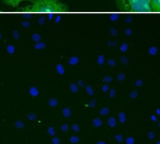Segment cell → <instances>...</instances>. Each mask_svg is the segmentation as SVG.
Masks as SVG:
<instances>
[{"instance_id":"7c38bea8","label":"cell","mask_w":160,"mask_h":144,"mask_svg":"<svg viewBox=\"0 0 160 144\" xmlns=\"http://www.w3.org/2000/svg\"><path fill=\"white\" fill-rule=\"evenodd\" d=\"M114 138H115V140H116L118 143H122V140H123V137H122V134H117V135H115V136H114Z\"/></svg>"},{"instance_id":"d6986e66","label":"cell","mask_w":160,"mask_h":144,"mask_svg":"<svg viewBox=\"0 0 160 144\" xmlns=\"http://www.w3.org/2000/svg\"><path fill=\"white\" fill-rule=\"evenodd\" d=\"M28 119L30 120V121H35L37 119V117H36V115L34 113H30V114L28 115Z\"/></svg>"},{"instance_id":"603a6c76","label":"cell","mask_w":160,"mask_h":144,"mask_svg":"<svg viewBox=\"0 0 160 144\" xmlns=\"http://www.w3.org/2000/svg\"><path fill=\"white\" fill-rule=\"evenodd\" d=\"M86 90H87V92H88V93H89L90 95H92V94H93V91H92V89L91 86H88Z\"/></svg>"},{"instance_id":"2e32d148","label":"cell","mask_w":160,"mask_h":144,"mask_svg":"<svg viewBox=\"0 0 160 144\" xmlns=\"http://www.w3.org/2000/svg\"><path fill=\"white\" fill-rule=\"evenodd\" d=\"M58 102L57 99H53V98H52V99L49 100V106H50V107H56V106L58 105Z\"/></svg>"},{"instance_id":"52a82bcc","label":"cell","mask_w":160,"mask_h":144,"mask_svg":"<svg viewBox=\"0 0 160 144\" xmlns=\"http://www.w3.org/2000/svg\"><path fill=\"white\" fill-rule=\"evenodd\" d=\"M29 93H30L32 96H38V95H39V91H38V89H37V88H35V87H31V88H30V90H29Z\"/></svg>"},{"instance_id":"f1b7e54d","label":"cell","mask_w":160,"mask_h":144,"mask_svg":"<svg viewBox=\"0 0 160 144\" xmlns=\"http://www.w3.org/2000/svg\"><path fill=\"white\" fill-rule=\"evenodd\" d=\"M108 90V86H107V85H105L104 87H103V92H107Z\"/></svg>"},{"instance_id":"8992f818","label":"cell","mask_w":160,"mask_h":144,"mask_svg":"<svg viewBox=\"0 0 160 144\" xmlns=\"http://www.w3.org/2000/svg\"><path fill=\"white\" fill-rule=\"evenodd\" d=\"M108 126H109V127H111V128L115 127V126H116V124H117L116 119H115L114 117H110V118L108 120Z\"/></svg>"},{"instance_id":"ba28073f","label":"cell","mask_w":160,"mask_h":144,"mask_svg":"<svg viewBox=\"0 0 160 144\" xmlns=\"http://www.w3.org/2000/svg\"><path fill=\"white\" fill-rule=\"evenodd\" d=\"M119 121L121 123H124L126 122V116L123 112H120L119 113Z\"/></svg>"},{"instance_id":"277c9868","label":"cell","mask_w":160,"mask_h":144,"mask_svg":"<svg viewBox=\"0 0 160 144\" xmlns=\"http://www.w3.org/2000/svg\"><path fill=\"white\" fill-rule=\"evenodd\" d=\"M23 1H32V0H3L4 4H6L10 7H13V8L18 6Z\"/></svg>"},{"instance_id":"8fae6325","label":"cell","mask_w":160,"mask_h":144,"mask_svg":"<svg viewBox=\"0 0 160 144\" xmlns=\"http://www.w3.org/2000/svg\"><path fill=\"white\" fill-rule=\"evenodd\" d=\"M62 113H63V116H64L65 118H69V117H71V110H70V108H68V107L63 108Z\"/></svg>"},{"instance_id":"4fadbf2b","label":"cell","mask_w":160,"mask_h":144,"mask_svg":"<svg viewBox=\"0 0 160 144\" xmlns=\"http://www.w3.org/2000/svg\"><path fill=\"white\" fill-rule=\"evenodd\" d=\"M135 138L133 137H126V139H125V143L126 144H135Z\"/></svg>"},{"instance_id":"9a60e30c","label":"cell","mask_w":160,"mask_h":144,"mask_svg":"<svg viewBox=\"0 0 160 144\" xmlns=\"http://www.w3.org/2000/svg\"><path fill=\"white\" fill-rule=\"evenodd\" d=\"M47 132H48V134H49L51 137H54V136L56 135V131H55V129H54L52 126L48 127V129H47Z\"/></svg>"},{"instance_id":"e575fe53","label":"cell","mask_w":160,"mask_h":144,"mask_svg":"<svg viewBox=\"0 0 160 144\" xmlns=\"http://www.w3.org/2000/svg\"><path fill=\"white\" fill-rule=\"evenodd\" d=\"M156 144H160V140H158V141L156 142Z\"/></svg>"},{"instance_id":"d590c367","label":"cell","mask_w":160,"mask_h":144,"mask_svg":"<svg viewBox=\"0 0 160 144\" xmlns=\"http://www.w3.org/2000/svg\"><path fill=\"white\" fill-rule=\"evenodd\" d=\"M158 127H159V128H160V122H158Z\"/></svg>"},{"instance_id":"7a4b0ae2","label":"cell","mask_w":160,"mask_h":144,"mask_svg":"<svg viewBox=\"0 0 160 144\" xmlns=\"http://www.w3.org/2000/svg\"><path fill=\"white\" fill-rule=\"evenodd\" d=\"M119 10L127 12H151L150 0H114Z\"/></svg>"},{"instance_id":"5bb4252c","label":"cell","mask_w":160,"mask_h":144,"mask_svg":"<svg viewBox=\"0 0 160 144\" xmlns=\"http://www.w3.org/2000/svg\"><path fill=\"white\" fill-rule=\"evenodd\" d=\"M147 137H148V138L151 139V140L154 139V138H155V133H154V131H149Z\"/></svg>"},{"instance_id":"83f0119b","label":"cell","mask_w":160,"mask_h":144,"mask_svg":"<svg viewBox=\"0 0 160 144\" xmlns=\"http://www.w3.org/2000/svg\"><path fill=\"white\" fill-rule=\"evenodd\" d=\"M124 79V76L123 75H120L119 76V80L121 81V80H123Z\"/></svg>"},{"instance_id":"d6a6232c","label":"cell","mask_w":160,"mask_h":144,"mask_svg":"<svg viewBox=\"0 0 160 144\" xmlns=\"http://www.w3.org/2000/svg\"><path fill=\"white\" fill-rule=\"evenodd\" d=\"M156 114L160 116V109H157V110H156Z\"/></svg>"},{"instance_id":"484cf974","label":"cell","mask_w":160,"mask_h":144,"mask_svg":"<svg viewBox=\"0 0 160 144\" xmlns=\"http://www.w3.org/2000/svg\"><path fill=\"white\" fill-rule=\"evenodd\" d=\"M115 95V90H111L110 91V94H109V96L110 97H113Z\"/></svg>"},{"instance_id":"30bf717a","label":"cell","mask_w":160,"mask_h":144,"mask_svg":"<svg viewBox=\"0 0 160 144\" xmlns=\"http://www.w3.org/2000/svg\"><path fill=\"white\" fill-rule=\"evenodd\" d=\"M109 108L108 107H103V108H101L100 109V111H99V114L100 115H103V116H106V115H108V113H109Z\"/></svg>"},{"instance_id":"e0dca14e","label":"cell","mask_w":160,"mask_h":144,"mask_svg":"<svg viewBox=\"0 0 160 144\" xmlns=\"http://www.w3.org/2000/svg\"><path fill=\"white\" fill-rule=\"evenodd\" d=\"M60 130L62 131V132H64V133H66L68 130H69V125L67 124V123H63L61 126H60Z\"/></svg>"},{"instance_id":"4dcf8cb0","label":"cell","mask_w":160,"mask_h":144,"mask_svg":"<svg viewBox=\"0 0 160 144\" xmlns=\"http://www.w3.org/2000/svg\"><path fill=\"white\" fill-rule=\"evenodd\" d=\"M96 144H107V143H106L105 141H103V140H100V141H98Z\"/></svg>"},{"instance_id":"7402d4cb","label":"cell","mask_w":160,"mask_h":144,"mask_svg":"<svg viewBox=\"0 0 160 144\" xmlns=\"http://www.w3.org/2000/svg\"><path fill=\"white\" fill-rule=\"evenodd\" d=\"M71 91H72V92H77V87H76V85L71 84Z\"/></svg>"},{"instance_id":"5b68a950","label":"cell","mask_w":160,"mask_h":144,"mask_svg":"<svg viewBox=\"0 0 160 144\" xmlns=\"http://www.w3.org/2000/svg\"><path fill=\"white\" fill-rule=\"evenodd\" d=\"M102 124H103V122H102V120H101V119H99V118H95V119L92 121V125H93L95 128H99V127H101V126H102Z\"/></svg>"},{"instance_id":"3957f363","label":"cell","mask_w":160,"mask_h":144,"mask_svg":"<svg viewBox=\"0 0 160 144\" xmlns=\"http://www.w3.org/2000/svg\"><path fill=\"white\" fill-rule=\"evenodd\" d=\"M151 11L153 12H160V0H150Z\"/></svg>"},{"instance_id":"8d00e7d4","label":"cell","mask_w":160,"mask_h":144,"mask_svg":"<svg viewBox=\"0 0 160 144\" xmlns=\"http://www.w3.org/2000/svg\"><path fill=\"white\" fill-rule=\"evenodd\" d=\"M159 137H160V136H159Z\"/></svg>"},{"instance_id":"ffe728a7","label":"cell","mask_w":160,"mask_h":144,"mask_svg":"<svg viewBox=\"0 0 160 144\" xmlns=\"http://www.w3.org/2000/svg\"><path fill=\"white\" fill-rule=\"evenodd\" d=\"M52 144H60V139L58 137H53L51 139Z\"/></svg>"},{"instance_id":"f546056e","label":"cell","mask_w":160,"mask_h":144,"mask_svg":"<svg viewBox=\"0 0 160 144\" xmlns=\"http://www.w3.org/2000/svg\"><path fill=\"white\" fill-rule=\"evenodd\" d=\"M105 80H106L107 82H110L112 79H111V77H106V78H105Z\"/></svg>"},{"instance_id":"9c48e42d","label":"cell","mask_w":160,"mask_h":144,"mask_svg":"<svg viewBox=\"0 0 160 144\" xmlns=\"http://www.w3.org/2000/svg\"><path fill=\"white\" fill-rule=\"evenodd\" d=\"M79 141H80V137H77V136H72V137H70V142L72 143V144H76V143H78Z\"/></svg>"},{"instance_id":"1f68e13d","label":"cell","mask_w":160,"mask_h":144,"mask_svg":"<svg viewBox=\"0 0 160 144\" xmlns=\"http://www.w3.org/2000/svg\"><path fill=\"white\" fill-rule=\"evenodd\" d=\"M141 83H142V82H141V81H140V80H139V81H138V82H137V83H136V85H137V86H138V87H139V86H140V85H141Z\"/></svg>"},{"instance_id":"6da1fadb","label":"cell","mask_w":160,"mask_h":144,"mask_svg":"<svg viewBox=\"0 0 160 144\" xmlns=\"http://www.w3.org/2000/svg\"><path fill=\"white\" fill-rule=\"evenodd\" d=\"M18 11L25 12H64L68 11V7L59 0H35L32 5L19 9Z\"/></svg>"},{"instance_id":"ac0fdd59","label":"cell","mask_w":160,"mask_h":144,"mask_svg":"<svg viewBox=\"0 0 160 144\" xmlns=\"http://www.w3.org/2000/svg\"><path fill=\"white\" fill-rule=\"evenodd\" d=\"M72 131L73 132H80V126L77 124V123H73L72 124Z\"/></svg>"},{"instance_id":"4316f807","label":"cell","mask_w":160,"mask_h":144,"mask_svg":"<svg viewBox=\"0 0 160 144\" xmlns=\"http://www.w3.org/2000/svg\"><path fill=\"white\" fill-rule=\"evenodd\" d=\"M151 120H152V121H153V122H156V121H157V118H156V116L152 115V116H151Z\"/></svg>"},{"instance_id":"d4e9b609","label":"cell","mask_w":160,"mask_h":144,"mask_svg":"<svg viewBox=\"0 0 160 144\" xmlns=\"http://www.w3.org/2000/svg\"><path fill=\"white\" fill-rule=\"evenodd\" d=\"M131 98H136L138 96V92H132V93L130 94Z\"/></svg>"},{"instance_id":"cb8c5ba5","label":"cell","mask_w":160,"mask_h":144,"mask_svg":"<svg viewBox=\"0 0 160 144\" xmlns=\"http://www.w3.org/2000/svg\"><path fill=\"white\" fill-rule=\"evenodd\" d=\"M90 106H91L92 107H94L96 106V101H95V100H92V101L90 102Z\"/></svg>"},{"instance_id":"44dd1931","label":"cell","mask_w":160,"mask_h":144,"mask_svg":"<svg viewBox=\"0 0 160 144\" xmlns=\"http://www.w3.org/2000/svg\"><path fill=\"white\" fill-rule=\"evenodd\" d=\"M15 125H16V127H18V128H24V123L22 122H20V121H17L16 122H15Z\"/></svg>"},{"instance_id":"836d02e7","label":"cell","mask_w":160,"mask_h":144,"mask_svg":"<svg viewBox=\"0 0 160 144\" xmlns=\"http://www.w3.org/2000/svg\"><path fill=\"white\" fill-rule=\"evenodd\" d=\"M78 84H79L80 86H81V87L83 86V82H82V81H79V83H78Z\"/></svg>"}]
</instances>
